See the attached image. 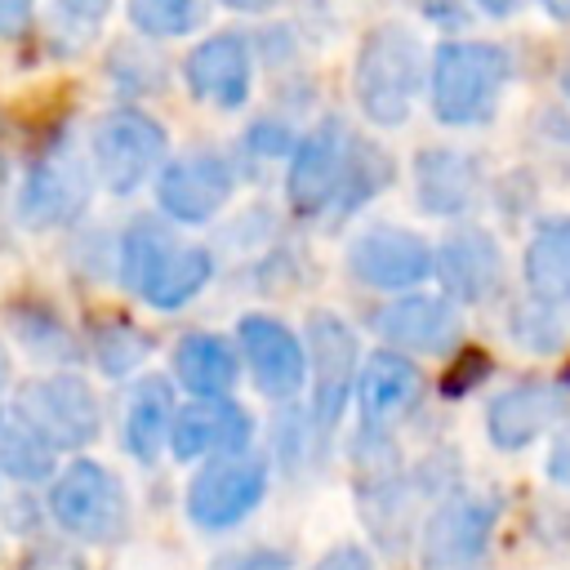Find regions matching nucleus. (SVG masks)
Returning a JSON list of instances; mask_svg holds the SVG:
<instances>
[{
  "label": "nucleus",
  "mask_w": 570,
  "mask_h": 570,
  "mask_svg": "<svg viewBox=\"0 0 570 570\" xmlns=\"http://www.w3.org/2000/svg\"><path fill=\"white\" fill-rule=\"evenodd\" d=\"M174 227L165 214H138L116 240V276L151 312H178L214 281V254Z\"/></svg>",
  "instance_id": "obj_1"
},
{
  "label": "nucleus",
  "mask_w": 570,
  "mask_h": 570,
  "mask_svg": "<svg viewBox=\"0 0 570 570\" xmlns=\"http://www.w3.org/2000/svg\"><path fill=\"white\" fill-rule=\"evenodd\" d=\"M428 89V49L405 22H379L352 58V102L374 129H401Z\"/></svg>",
  "instance_id": "obj_2"
},
{
  "label": "nucleus",
  "mask_w": 570,
  "mask_h": 570,
  "mask_svg": "<svg viewBox=\"0 0 570 570\" xmlns=\"http://www.w3.org/2000/svg\"><path fill=\"white\" fill-rule=\"evenodd\" d=\"M512 80V53L494 40L450 36L428 58V107L445 129L490 125Z\"/></svg>",
  "instance_id": "obj_3"
},
{
  "label": "nucleus",
  "mask_w": 570,
  "mask_h": 570,
  "mask_svg": "<svg viewBox=\"0 0 570 570\" xmlns=\"http://www.w3.org/2000/svg\"><path fill=\"white\" fill-rule=\"evenodd\" d=\"M94 200V165L76 138H49L18 178V223L27 232H62L71 227Z\"/></svg>",
  "instance_id": "obj_4"
},
{
  "label": "nucleus",
  "mask_w": 570,
  "mask_h": 570,
  "mask_svg": "<svg viewBox=\"0 0 570 570\" xmlns=\"http://www.w3.org/2000/svg\"><path fill=\"white\" fill-rule=\"evenodd\" d=\"M45 508L58 530H67L80 543H98V548L120 543L134 517L125 481L98 459H71L62 472H53Z\"/></svg>",
  "instance_id": "obj_5"
},
{
  "label": "nucleus",
  "mask_w": 570,
  "mask_h": 570,
  "mask_svg": "<svg viewBox=\"0 0 570 570\" xmlns=\"http://www.w3.org/2000/svg\"><path fill=\"white\" fill-rule=\"evenodd\" d=\"M165 160H169V134L142 107H111L89 129V165L111 196H129L142 183H151Z\"/></svg>",
  "instance_id": "obj_6"
},
{
  "label": "nucleus",
  "mask_w": 570,
  "mask_h": 570,
  "mask_svg": "<svg viewBox=\"0 0 570 570\" xmlns=\"http://www.w3.org/2000/svg\"><path fill=\"white\" fill-rule=\"evenodd\" d=\"M303 347H307V383H312V423L316 432H334L356 396V374H361V338L356 330L338 316V312H312L307 330H303Z\"/></svg>",
  "instance_id": "obj_7"
},
{
  "label": "nucleus",
  "mask_w": 570,
  "mask_h": 570,
  "mask_svg": "<svg viewBox=\"0 0 570 570\" xmlns=\"http://www.w3.org/2000/svg\"><path fill=\"white\" fill-rule=\"evenodd\" d=\"M267 459L258 450H240V454H218L205 459L196 468V476L187 481L183 494V512L196 530H232L240 525L267 494Z\"/></svg>",
  "instance_id": "obj_8"
},
{
  "label": "nucleus",
  "mask_w": 570,
  "mask_h": 570,
  "mask_svg": "<svg viewBox=\"0 0 570 570\" xmlns=\"http://www.w3.org/2000/svg\"><path fill=\"white\" fill-rule=\"evenodd\" d=\"M494 525H499L494 499L468 494V490L445 494L419 525V566L423 570H481L490 557Z\"/></svg>",
  "instance_id": "obj_9"
},
{
  "label": "nucleus",
  "mask_w": 570,
  "mask_h": 570,
  "mask_svg": "<svg viewBox=\"0 0 570 570\" xmlns=\"http://www.w3.org/2000/svg\"><path fill=\"white\" fill-rule=\"evenodd\" d=\"M347 147H352V129L343 125V116H325L321 125L298 134L285 169V209L298 223L334 214L347 174Z\"/></svg>",
  "instance_id": "obj_10"
},
{
  "label": "nucleus",
  "mask_w": 570,
  "mask_h": 570,
  "mask_svg": "<svg viewBox=\"0 0 570 570\" xmlns=\"http://www.w3.org/2000/svg\"><path fill=\"white\" fill-rule=\"evenodd\" d=\"M13 405L53 450H85L102 432L98 392L71 370H53V374L22 383Z\"/></svg>",
  "instance_id": "obj_11"
},
{
  "label": "nucleus",
  "mask_w": 570,
  "mask_h": 570,
  "mask_svg": "<svg viewBox=\"0 0 570 570\" xmlns=\"http://www.w3.org/2000/svg\"><path fill=\"white\" fill-rule=\"evenodd\" d=\"M236 165L232 156L214 151V147H187L178 156H169L156 174V205L169 223L196 227L209 223L236 191Z\"/></svg>",
  "instance_id": "obj_12"
},
{
  "label": "nucleus",
  "mask_w": 570,
  "mask_h": 570,
  "mask_svg": "<svg viewBox=\"0 0 570 570\" xmlns=\"http://www.w3.org/2000/svg\"><path fill=\"white\" fill-rule=\"evenodd\" d=\"M343 263L356 285L379 289V294H405L432 276V245L414 227L370 223L347 240Z\"/></svg>",
  "instance_id": "obj_13"
},
{
  "label": "nucleus",
  "mask_w": 570,
  "mask_h": 570,
  "mask_svg": "<svg viewBox=\"0 0 570 570\" xmlns=\"http://www.w3.org/2000/svg\"><path fill=\"white\" fill-rule=\"evenodd\" d=\"M236 347L267 401H294L307 387V347L303 338L272 312H245L236 321Z\"/></svg>",
  "instance_id": "obj_14"
},
{
  "label": "nucleus",
  "mask_w": 570,
  "mask_h": 570,
  "mask_svg": "<svg viewBox=\"0 0 570 570\" xmlns=\"http://www.w3.org/2000/svg\"><path fill=\"white\" fill-rule=\"evenodd\" d=\"M370 330L383 338V347L419 352V356H450L463 343V312L445 294L405 289L392 303L370 312Z\"/></svg>",
  "instance_id": "obj_15"
},
{
  "label": "nucleus",
  "mask_w": 570,
  "mask_h": 570,
  "mask_svg": "<svg viewBox=\"0 0 570 570\" xmlns=\"http://www.w3.org/2000/svg\"><path fill=\"white\" fill-rule=\"evenodd\" d=\"M183 85L214 111H240L254 94V53L240 31H214L183 58Z\"/></svg>",
  "instance_id": "obj_16"
},
{
  "label": "nucleus",
  "mask_w": 570,
  "mask_h": 570,
  "mask_svg": "<svg viewBox=\"0 0 570 570\" xmlns=\"http://www.w3.org/2000/svg\"><path fill=\"white\" fill-rule=\"evenodd\" d=\"M432 276L441 285V294L459 307L490 303L503 285V249L485 227L463 223V227L445 232L441 245H432Z\"/></svg>",
  "instance_id": "obj_17"
},
{
  "label": "nucleus",
  "mask_w": 570,
  "mask_h": 570,
  "mask_svg": "<svg viewBox=\"0 0 570 570\" xmlns=\"http://www.w3.org/2000/svg\"><path fill=\"white\" fill-rule=\"evenodd\" d=\"M254 441V414L232 396H191L178 405L169 428V454L178 463H205L218 454H240Z\"/></svg>",
  "instance_id": "obj_18"
},
{
  "label": "nucleus",
  "mask_w": 570,
  "mask_h": 570,
  "mask_svg": "<svg viewBox=\"0 0 570 570\" xmlns=\"http://www.w3.org/2000/svg\"><path fill=\"white\" fill-rule=\"evenodd\" d=\"M485 196V160L463 147H423L414 156V200L432 218H463Z\"/></svg>",
  "instance_id": "obj_19"
},
{
  "label": "nucleus",
  "mask_w": 570,
  "mask_h": 570,
  "mask_svg": "<svg viewBox=\"0 0 570 570\" xmlns=\"http://www.w3.org/2000/svg\"><path fill=\"white\" fill-rule=\"evenodd\" d=\"M566 401H570V392H561L548 379H521V383L494 392L490 405H485L490 445L503 450V454H517V450L534 445L566 414Z\"/></svg>",
  "instance_id": "obj_20"
},
{
  "label": "nucleus",
  "mask_w": 570,
  "mask_h": 570,
  "mask_svg": "<svg viewBox=\"0 0 570 570\" xmlns=\"http://www.w3.org/2000/svg\"><path fill=\"white\" fill-rule=\"evenodd\" d=\"M423 392H428V379H423L419 361L396 347H379V352H365L352 401L361 410V423L392 428L423 401Z\"/></svg>",
  "instance_id": "obj_21"
},
{
  "label": "nucleus",
  "mask_w": 570,
  "mask_h": 570,
  "mask_svg": "<svg viewBox=\"0 0 570 570\" xmlns=\"http://www.w3.org/2000/svg\"><path fill=\"white\" fill-rule=\"evenodd\" d=\"M240 347L214 330H191L174 347V383L187 396H232L240 383Z\"/></svg>",
  "instance_id": "obj_22"
},
{
  "label": "nucleus",
  "mask_w": 570,
  "mask_h": 570,
  "mask_svg": "<svg viewBox=\"0 0 570 570\" xmlns=\"http://www.w3.org/2000/svg\"><path fill=\"white\" fill-rule=\"evenodd\" d=\"M178 414V396L174 383L165 374H142L129 396H125V414H120V441L138 463H156L160 450H169V428Z\"/></svg>",
  "instance_id": "obj_23"
},
{
  "label": "nucleus",
  "mask_w": 570,
  "mask_h": 570,
  "mask_svg": "<svg viewBox=\"0 0 570 570\" xmlns=\"http://www.w3.org/2000/svg\"><path fill=\"white\" fill-rule=\"evenodd\" d=\"M356 503L365 517V530L374 534L379 548H387L392 557L405 552L410 534H414V503H419V485L405 472L392 476H374V481H356Z\"/></svg>",
  "instance_id": "obj_24"
},
{
  "label": "nucleus",
  "mask_w": 570,
  "mask_h": 570,
  "mask_svg": "<svg viewBox=\"0 0 570 570\" xmlns=\"http://www.w3.org/2000/svg\"><path fill=\"white\" fill-rule=\"evenodd\" d=\"M521 276H525L530 298L570 307V214L543 218L530 232V240L521 249Z\"/></svg>",
  "instance_id": "obj_25"
},
{
  "label": "nucleus",
  "mask_w": 570,
  "mask_h": 570,
  "mask_svg": "<svg viewBox=\"0 0 570 570\" xmlns=\"http://www.w3.org/2000/svg\"><path fill=\"white\" fill-rule=\"evenodd\" d=\"M9 330L18 338V347L40 361V365H76L80 361V338L71 334V325L40 298H22L9 307Z\"/></svg>",
  "instance_id": "obj_26"
},
{
  "label": "nucleus",
  "mask_w": 570,
  "mask_h": 570,
  "mask_svg": "<svg viewBox=\"0 0 570 570\" xmlns=\"http://www.w3.org/2000/svg\"><path fill=\"white\" fill-rule=\"evenodd\" d=\"M396 178V160L392 151L370 138V134H352V147H347V174H343V191L334 200V218H352L356 209H365L379 191H387Z\"/></svg>",
  "instance_id": "obj_27"
},
{
  "label": "nucleus",
  "mask_w": 570,
  "mask_h": 570,
  "mask_svg": "<svg viewBox=\"0 0 570 570\" xmlns=\"http://www.w3.org/2000/svg\"><path fill=\"white\" fill-rule=\"evenodd\" d=\"M53 463H58V450L22 419V410L0 405V472L22 485H40V481H53Z\"/></svg>",
  "instance_id": "obj_28"
},
{
  "label": "nucleus",
  "mask_w": 570,
  "mask_h": 570,
  "mask_svg": "<svg viewBox=\"0 0 570 570\" xmlns=\"http://www.w3.org/2000/svg\"><path fill=\"white\" fill-rule=\"evenodd\" d=\"M89 356L107 379H125L151 356V334L125 316H98L89 325Z\"/></svg>",
  "instance_id": "obj_29"
},
{
  "label": "nucleus",
  "mask_w": 570,
  "mask_h": 570,
  "mask_svg": "<svg viewBox=\"0 0 570 570\" xmlns=\"http://www.w3.org/2000/svg\"><path fill=\"white\" fill-rule=\"evenodd\" d=\"M205 0H125L129 27L147 40H174V36H191L205 22Z\"/></svg>",
  "instance_id": "obj_30"
},
{
  "label": "nucleus",
  "mask_w": 570,
  "mask_h": 570,
  "mask_svg": "<svg viewBox=\"0 0 570 570\" xmlns=\"http://www.w3.org/2000/svg\"><path fill=\"white\" fill-rule=\"evenodd\" d=\"M508 334H512V343H517L521 352L552 356V352L566 347V334H570V330H566V321L557 316L552 303L530 298V303H517V307L508 312Z\"/></svg>",
  "instance_id": "obj_31"
},
{
  "label": "nucleus",
  "mask_w": 570,
  "mask_h": 570,
  "mask_svg": "<svg viewBox=\"0 0 570 570\" xmlns=\"http://www.w3.org/2000/svg\"><path fill=\"white\" fill-rule=\"evenodd\" d=\"M107 76H111V85H120L125 94H156V89H165V62L151 58V53H142V49L129 45V40L111 49Z\"/></svg>",
  "instance_id": "obj_32"
},
{
  "label": "nucleus",
  "mask_w": 570,
  "mask_h": 570,
  "mask_svg": "<svg viewBox=\"0 0 570 570\" xmlns=\"http://www.w3.org/2000/svg\"><path fill=\"white\" fill-rule=\"evenodd\" d=\"M294 142H298V134L281 116H258L245 129V156H258V160H285L294 151Z\"/></svg>",
  "instance_id": "obj_33"
},
{
  "label": "nucleus",
  "mask_w": 570,
  "mask_h": 570,
  "mask_svg": "<svg viewBox=\"0 0 570 570\" xmlns=\"http://www.w3.org/2000/svg\"><path fill=\"white\" fill-rule=\"evenodd\" d=\"M485 374H490V356L476 352V347H463V352H454V365H450V374L441 379V392H445V396H468Z\"/></svg>",
  "instance_id": "obj_34"
},
{
  "label": "nucleus",
  "mask_w": 570,
  "mask_h": 570,
  "mask_svg": "<svg viewBox=\"0 0 570 570\" xmlns=\"http://www.w3.org/2000/svg\"><path fill=\"white\" fill-rule=\"evenodd\" d=\"M18 570H89V561L71 543H36Z\"/></svg>",
  "instance_id": "obj_35"
},
{
  "label": "nucleus",
  "mask_w": 570,
  "mask_h": 570,
  "mask_svg": "<svg viewBox=\"0 0 570 570\" xmlns=\"http://www.w3.org/2000/svg\"><path fill=\"white\" fill-rule=\"evenodd\" d=\"M209 570H289V557L281 548H240V552H223Z\"/></svg>",
  "instance_id": "obj_36"
},
{
  "label": "nucleus",
  "mask_w": 570,
  "mask_h": 570,
  "mask_svg": "<svg viewBox=\"0 0 570 570\" xmlns=\"http://www.w3.org/2000/svg\"><path fill=\"white\" fill-rule=\"evenodd\" d=\"M312 570H374V557L365 543H334L330 552H321Z\"/></svg>",
  "instance_id": "obj_37"
},
{
  "label": "nucleus",
  "mask_w": 570,
  "mask_h": 570,
  "mask_svg": "<svg viewBox=\"0 0 570 570\" xmlns=\"http://www.w3.org/2000/svg\"><path fill=\"white\" fill-rule=\"evenodd\" d=\"M414 4H419V13H423L432 27H441V31L468 27V4H463V0H414Z\"/></svg>",
  "instance_id": "obj_38"
},
{
  "label": "nucleus",
  "mask_w": 570,
  "mask_h": 570,
  "mask_svg": "<svg viewBox=\"0 0 570 570\" xmlns=\"http://www.w3.org/2000/svg\"><path fill=\"white\" fill-rule=\"evenodd\" d=\"M53 9L80 27H98L111 13V0H53Z\"/></svg>",
  "instance_id": "obj_39"
},
{
  "label": "nucleus",
  "mask_w": 570,
  "mask_h": 570,
  "mask_svg": "<svg viewBox=\"0 0 570 570\" xmlns=\"http://www.w3.org/2000/svg\"><path fill=\"white\" fill-rule=\"evenodd\" d=\"M36 0H0V40H13L27 31Z\"/></svg>",
  "instance_id": "obj_40"
},
{
  "label": "nucleus",
  "mask_w": 570,
  "mask_h": 570,
  "mask_svg": "<svg viewBox=\"0 0 570 570\" xmlns=\"http://www.w3.org/2000/svg\"><path fill=\"white\" fill-rule=\"evenodd\" d=\"M543 472H548V481H552V485H570V428H566V432H557V441H552V450H548Z\"/></svg>",
  "instance_id": "obj_41"
},
{
  "label": "nucleus",
  "mask_w": 570,
  "mask_h": 570,
  "mask_svg": "<svg viewBox=\"0 0 570 570\" xmlns=\"http://www.w3.org/2000/svg\"><path fill=\"white\" fill-rule=\"evenodd\" d=\"M223 9H232V13H272L281 0H218Z\"/></svg>",
  "instance_id": "obj_42"
},
{
  "label": "nucleus",
  "mask_w": 570,
  "mask_h": 570,
  "mask_svg": "<svg viewBox=\"0 0 570 570\" xmlns=\"http://www.w3.org/2000/svg\"><path fill=\"white\" fill-rule=\"evenodd\" d=\"M485 18H512L517 9H521V0H472Z\"/></svg>",
  "instance_id": "obj_43"
},
{
  "label": "nucleus",
  "mask_w": 570,
  "mask_h": 570,
  "mask_svg": "<svg viewBox=\"0 0 570 570\" xmlns=\"http://www.w3.org/2000/svg\"><path fill=\"white\" fill-rule=\"evenodd\" d=\"M548 18H557V22H570V0H534Z\"/></svg>",
  "instance_id": "obj_44"
},
{
  "label": "nucleus",
  "mask_w": 570,
  "mask_h": 570,
  "mask_svg": "<svg viewBox=\"0 0 570 570\" xmlns=\"http://www.w3.org/2000/svg\"><path fill=\"white\" fill-rule=\"evenodd\" d=\"M9 379H13V361H9V347L0 343V392L9 387Z\"/></svg>",
  "instance_id": "obj_45"
},
{
  "label": "nucleus",
  "mask_w": 570,
  "mask_h": 570,
  "mask_svg": "<svg viewBox=\"0 0 570 570\" xmlns=\"http://www.w3.org/2000/svg\"><path fill=\"white\" fill-rule=\"evenodd\" d=\"M557 85H561V94L570 98V53H566V62H561V76H557Z\"/></svg>",
  "instance_id": "obj_46"
}]
</instances>
